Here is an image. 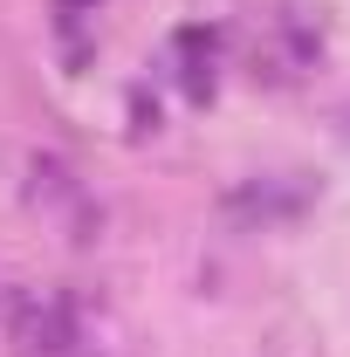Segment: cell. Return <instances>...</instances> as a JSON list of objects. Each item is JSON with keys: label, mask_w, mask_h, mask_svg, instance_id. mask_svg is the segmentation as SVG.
<instances>
[{"label": "cell", "mask_w": 350, "mask_h": 357, "mask_svg": "<svg viewBox=\"0 0 350 357\" xmlns=\"http://www.w3.org/2000/svg\"><path fill=\"white\" fill-rule=\"evenodd\" d=\"M28 178H35V206L69 213L76 227H89V192L76 185V172H69L62 158H35V165H28Z\"/></svg>", "instance_id": "cell-1"}]
</instances>
